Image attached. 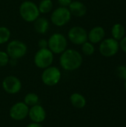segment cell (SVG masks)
<instances>
[{
    "instance_id": "cell-1",
    "label": "cell",
    "mask_w": 126,
    "mask_h": 127,
    "mask_svg": "<svg viewBox=\"0 0 126 127\" xmlns=\"http://www.w3.org/2000/svg\"><path fill=\"white\" fill-rule=\"evenodd\" d=\"M83 63L82 54L76 50L67 48L59 57V65L67 71H73L81 67Z\"/></svg>"
},
{
    "instance_id": "cell-2",
    "label": "cell",
    "mask_w": 126,
    "mask_h": 127,
    "mask_svg": "<svg viewBox=\"0 0 126 127\" xmlns=\"http://www.w3.org/2000/svg\"><path fill=\"white\" fill-rule=\"evenodd\" d=\"M19 13L21 18L26 22H33L40 16L38 5L30 0H25L21 3Z\"/></svg>"
},
{
    "instance_id": "cell-3",
    "label": "cell",
    "mask_w": 126,
    "mask_h": 127,
    "mask_svg": "<svg viewBox=\"0 0 126 127\" xmlns=\"http://www.w3.org/2000/svg\"><path fill=\"white\" fill-rule=\"evenodd\" d=\"M48 48L53 54H61L67 49L68 39L61 33H54L48 39Z\"/></svg>"
},
{
    "instance_id": "cell-4",
    "label": "cell",
    "mask_w": 126,
    "mask_h": 127,
    "mask_svg": "<svg viewBox=\"0 0 126 127\" xmlns=\"http://www.w3.org/2000/svg\"><path fill=\"white\" fill-rule=\"evenodd\" d=\"M54 60V54L48 48H39L33 57L34 65L40 68L45 69L52 65Z\"/></svg>"
},
{
    "instance_id": "cell-5",
    "label": "cell",
    "mask_w": 126,
    "mask_h": 127,
    "mask_svg": "<svg viewBox=\"0 0 126 127\" xmlns=\"http://www.w3.org/2000/svg\"><path fill=\"white\" fill-rule=\"evenodd\" d=\"M72 15L68 7H58L51 11L50 22L56 27H63L71 19Z\"/></svg>"
},
{
    "instance_id": "cell-6",
    "label": "cell",
    "mask_w": 126,
    "mask_h": 127,
    "mask_svg": "<svg viewBox=\"0 0 126 127\" xmlns=\"http://www.w3.org/2000/svg\"><path fill=\"white\" fill-rule=\"evenodd\" d=\"M6 52L10 58L19 60L26 55L27 52V46L21 40L13 39L7 42Z\"/></svg>"
},
{
    "instance_id": "cell-7",
    "label": "cell",
    "mask_w": 126,
    "mask_h": 127,
    "mask_svg": "<svg viewBox=\"0 0 126 127\" xmlns=\"http://www.w3.org/2000/svg\"><path fill=\"white\" fill-rule=\"evenodd\" d=\"M62 77V73L59 68L50 65L45 69L41 75L42 83L47 86H54L57 85Z\"/></svg>"
},
{
    "instance_id": "cell-8",
    "label": "cell",
    "mask_w": 126,
    "mask_h": 127,
    "mask_svg": "<svg viewBox=\"0 0 126 127\" xmlns=\"http://www.w3.org/2000/svg\"><path fill=\"white\" fill-rule=\"evenodd\" d=\"M120 49L119 42L114 38L104 39L100 42V53L105 57H111L117 54Z\"/></svg>"
},
{
    "instance_id": "cell-9",
    "label": "cell",
    "mask_w": 126,
    "mask_h": 127,
    "mask_svg": "<svg viewBox=\"0 0 126 127\" xmlns=\"http://www.w3.org/2000/svg\"><path fill=\"white\" fill-rule=\"evenodd\" d=\"M68 40L76 45H82L88 41V32L81 26H74L68 32Z\"/></svg>"
},
{
    "instance_id": "cell-10",
    "label": "cell",
    "mask_w": 126,
    "mask_h": 127,
    "mask_svg": "<svg viewBox=\"0 0 126 127\" xmlns=\"http://www.w3.org/2000/svg\"><path fill=\"white\" fill-rule=\"evenodd\" d=\"M2 89L9 95H16L19 93L22 85L21 80L16 76L9 75L4 78L1 83Z\"/></svg>"
},
{
    "instance_id": "cell-11",
    "label": "cell",
    "mask_w": 126,
    "mask_h": 127,
    "mask_svg": "<svg viewBox=\"0 0 126 127\" xmlns=\"http://www.w3.org/2000/svg\"><path fill=\"white\" fill-rule=\"evenodd\" d=\"M29 107L24 102L14 103L9 110V115L14 121H22L28 116Z\"/></svg>"
},
{
    "instance_id": "cell-12",
    "label": "cell",
    "mask_w": 126,
    "mask_h": 127,
    "mask_svg": "<svg viewBox=\"0 0 126 127\" xmlns=\"http://www.w3.org/2000/svg\"><path fill=\"white\" fill-rule=\"evenodd\" d=\"M46 111L44 107L39 104H36L29 108L28 116L30 120L34 123L42 124L46 119Z\"/></svg>"
},
{
    "instance_id": "cell-13",
    "label": "cell",
    "mask_w": 126,
    "mask_h": 127,
    "mask_svg": "<svg viewBox=\"0 0 126 127\" xmlns=\"http://www.w3.org/2000/svg\"><path fill=\"white\" fill-rule=\"evenodd\" d=\"M105 36V30L101 26L94 27L88 33V41L93 44H97L101 42Z\"/></svg>"
},
{
    "instance_id": "cell-14",
    "label": "cell",
    "mask_w": 126,
    "mask_h": 127,
    "mask_svg": "<svg viewBox=\"0 0 126 127\" xmlns=\"http://www.w3.org/2000/svg\"><path fill=\"white\" fill-rule=\"evenodd\" d=\"M72 16L75 17H83L87 13V7L80 1H72L70 5L68 7Z\"/></svg>"
},
{
    "instance_id": "cell-15",
    "label": "cell",
    "mask_w": 126,
    "mask_h": 127,
    "mask_svg": "<svg viewBox=\"0 0 126 127\" xmlns=\"http://www.w3.org/2000/svg\"><path fill=\"white\" fill-rule=\"evenodd\" d=\"M50 23L45 17L39 16L33 22V28L39 34H45L49 29Z\"/></svg>"
},
{
    "instance_id": "cell-16",
    "label": "cell",
    "mask_w": 126,
    "mask_h": 127,
    "mask_svg": "<svg viewBox=\"0 0 126 127\" xmlns=\"http://www.w3.org/2000/svg\"><path fill=\"white\" fill-rule=\"evenodd\" d=\"M70 102L76 109H82L86 106L85 97L78 92H74L70 96Z\"/></svg>"
},
{
    "instance_id": "cell-17",
    "label": "cell",
    "mask_w": 126,
    "mask_h": 127,
    "mask_svg": "<svg viewBox=\"0 0 126 127\" xmlns=\"http://www.w3.org/2000/svg\"><path fill=\"white\" fill-rule=\"evenodd\" d=\"M125 33H126L125 28L120 23L114 24L112 26L111 35H112V38H114V39L117 41H120L125 36Z\"/></svg>"
},
{
    "instance_id": "cell-18",
    "label": "cell",
    "mask_w": 126,
    "mask_h": 127,
    "mask_svg": "<svg viewBox=\"0 0 126 127\" xmlns=\"http://www.w3.org/2000/svg\"><path fill=\"white\" fill-rule=\"evenodd\" d=\"M40 14H46L50 13L53 9V2L52 0H41L38 4Z\"/></svg>"
},
{
    "instance_id": "cell-19",
    "label": "cell",
    "mask_w": 126,
    "mask_h": 127,
    "mask_svg": "<svg viewBox=\"0 0 126 127\" xmlns=\"http://www.w3.org/2000/svg\"><path fill=\"white\" fill-rule=\"evenodd\" d=\"M23 102L30 108L31 106H33L36 105V104H39V97L36 93L30 92V93H27L25 96Z\"/></svg>"
},
{
    "instance_id": "cell-20",
    "label": "cell",
    "mask_w": 126,
    "mask_h": 127,
    "mask_svg": "<svg viewBox=\"0 0 126 127\" xmlns=\"http://www.w3.org/2000/svg\"><path fill=\"white\" fill-rule=\"evenodd\" d=\"M11 32L5 26H0V45H4L10 41Z\"/></svg>"
},
{
    "instance_id": "cell-21",
    "label": "cell",
    "mask_w": 126,
    "mask_h": 127,
    "mask_svg": "<svg viewBox=\"0 0 126 127\" xmlns=\"http://www.w3.org/2000/svg\"><path fill=\"white\" fill-rule=\"evenodd\" d=\"M82 54H84L86 56H91L94 54L95 52V47H94V44L91 43L89 41H87L85 42H84L82 45Z\"/></svg>"
},
{
    "instance_id": "cell-22",
    "label": "cell",
    "mask_w": 126,
    "mask_h": 127,
    "mask_svg": "<svg viewBox=\"0 0 126 127\" xmlns=\"http://www.w3.org/2000/svg\"><path fill=\"white\" fill-rule=\"evenodd\" d=\"M10 57L6 51H0V67H4L8 65Z\"/></svg>"
},
{
    "instance_id": "cell-23",
    "label": "cell",
    "mask_w": 126,
    "mask_h": 127,
    "mask_svg": "<svg viewBox=\"0 0 126 127\" xmlns=\"http://www.w3.org/2000/svg\"><path fill=\"white\" fill-rule=\"evenodd\" d=\"M117 75L119 78L126 80V65H120L117 67L116 70Z\"/></svg>"
},
{
    "instance_id": "cell-24",
    "label": "cell",
    "mask_w": 126,
    "mask_h": 127,
    "mask_svg": "<svg viewBox=\"0 0 126 127\" xmlns=\"http://www.w3.org/2000/svg\"><path fill=\"white\" fill-rule=\"evenodd\" d=\"M48 43L46 39H40L38 42V47L39 48H48Z\"/></svg>"
},
{
    "instance_id": "cell-25",
    "label": "cell",
    "mask_w": 126,
    "mask_h": 127,
    "mask_svg": "<svg viewBox=\"0 0 126 127\" xmlns=\"http://www.w3.org/2000/svg\"><path fill=\"white\" fill-rule=\"evenodd\" d=\"M72 1L73 0H57V2L59 4V6L68 7L70 5V4L72 2Z\"/></svg>"
},
{
    "instance_id": "cell-26",
    "label": "cell",
    "mask_w": 126,
    "mask_h": 127,
    "mask_svg": "<svg viewBox=\"0 0 126 127\" xmlns=\"http://www.w3.org/2000/svg\"><path fill=\"white\" fill-rule=\"evenodd\" d=\"M120 48L122 49L123 52L126 54V36H125L120 42Z\"/></svg>"
},
{
    "instance_id": "cell-27",
    "label": "cell",
    "mask_w": 126,
    "mask_h": 127,
    "mask_svg": "<svg viewBox=\"0 0 126 127\" xmlns=\"http://www.w3.org/2000/svg\"><path fill=\"white\" fill-rule=\"evenodd\" d=\"M26 127H43L41 124L39 123H34V122H31L29 124H27Z\"/></svg>"
},
{
    "instance_id": "cell-28",
    "label": "cell",
    "mask_w": 126,
    "mask_h": 127,
    "mask_svg": "<svg viewBox=\"0 0 126 127\" xmlns=\"http://www.w3.org/2000/svg\"><path fill=\"white\" fill-rule=\"evenodd\" d=\"M17 63H18V60L10 58V60H9V63L8 64L10 65L11 66H16L17 65Z\"/></svg>"
},
{
    "instance_id": "cell-29",
    "label": "cell",
    "mask_w": 126,
    "mask_h": 127,
    "mask_svg": "<svg viewBox=\"0 0 126 127\" xmlns=\"http://www.w3.org/2000/svg\"><path fill=\"white\" fill-rule=\"evenodd\" d=\"M125 89H126V82H125Z\"/></svg>"
}]
</instances>
